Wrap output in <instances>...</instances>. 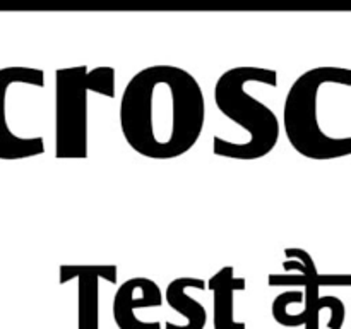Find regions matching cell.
<instances>
[{
	"instance_id": "obj_1",
	"label": "cell",
	"mask_w": 351,
	"mask_h": 329,
	"mask_svg": "<svg viewBox=\"0 0 351 329\" xmlns=\"http://www.w3.org/2000/svg\"><path fill=\"white\" fill-rule=\"evenodd\" d=\"M206 99L197 79L177 65H151L130 77L120 99V129L130 149L175 160L197 144Z\"/></svg>"
},
{
	"instance_id": "obj_2",
	"label": "cell",
	"mask_w": 351,
	"mask_h": 329,
	"mask_svg": "<svg viewBox=\"0 0 351 329\" xmlns=\"http://www.w3.org/2000/svg\"><path fill=\"white\" fill-rule=\"evenodd\" d=\"M247 82H261L276 88L278 72L264 67H235L219 75L215 86L216 106L226 119L233 120L249 132V141L230 143L215 136L213 153L216 156L254 161L267 156L276 147L281 132L280 120L269 106L243 89Z\"/></svg>"
},
{
	"instance_id": "obj_3",
	"label": "cell",
	"mask_w": 351,
	"mask_h": 329,
	"mask_svg": "<svg viewBox=\"0 0 351 329\" xmlns=\"http://www.w3.org/2000/svg\"><path fill=\"white\" fill-rule=\"evenodd\" d=\"M324 84L351 88V69L315 67L304 72L288 89L283 106L288 143L298 154L315 161L351 156V137L328 136L319 123V91Z\"/></svg>"
},
{
	"instance_id": "obj_4",
	"label": "cell",
	"mask_w": 351,
	"mask_h": 329,
	"mask_svg": "<svg viewBox=\"0 0 351 329\" xmlns=\"http://www.w3.org/2000/svg\"><path fill=\"white\" fill-rule=\"evenodd\" d=\"M115 98V69L86 65L55 72V156L88 158V93Z\"/></svg>"
},
{
	"instance_id": "obj_5",
	"label": "cell",
	"mask_w": 351,
	"mask_h": 329,
	"mask_svg": "<svg viewBox=\"0 0 351 329\" xmlns=\"http://www.w3.org/2000/svg\"><path fill=\"white\" fill-rule=\"evenodd\" d=\"M288 260L283 263L285 271H297L300 274H269L267 283L271 287H305V308L300 312V319L305 329H319V312L322 308L331 310L328 322L329 329H341L345 322V304L338 297H319V284L315 274L319 273L311 254L298 247L285 249Z\"/></svg>"
},
{
	"instance_id": "obj_6",
	"label": "cell",
	"mask_w": 351,
	"mask_h": 329,
	"mask_svg": "<svg viewBox=\"0 0 351 329\" xmlns=\"http://www.w3.org/2000/svg\"><path fill=\"white\" fill-rule=\"evenodd\" d=\"M16 82L43 88L45 72L33 67L0 69V160H26L45 153L43 137H19L7 123V91Z\"/></svg>"
},
{
	"instance_id": "obj_7",
	"label": "cell",
	"mask_w": 351,
	"mask_h": 329,
	"mask_svg": "<svg viewBox=\"0 0 351 329\" xmlns=\"http://www.w3.org/2000/svg\"><path fill=\"white\" fill-rule=\"evenodd\" d=\"M77 278L79 329L99 328V280L115 284L119 280L117 266H60V284Z\"/></svg>"
},
{
	"instance_id": "obj_8",
	"label": "cell",
	"mask_w": 351,
	"mask_h": 329,
	"mask_svg": "<svg viewBox=\"0 0 351 329\" xmlns=\"http://www.w3.org/2000/svg\"><path fill=\"white\" fill-rule=\"evenodd\" d=\"M163 295L149 278H130L123 281L113 298V317L120 329H161L160 322H144L134 315L137 308L160 307Z\"/></svg>"
},
{
	"instance_id": "obj_9",
	"label": "cell",
	"mask_w": 351,
	"mask_h": 329,
	"mask_svg": "<svg viewBox=\"0 0 351 329\" xmlns=\"http://www.w3.org/2000/svg\"><path fill=\"white\" fill-rule=\"evenodd\" d=\"M233 273L235 269L232 266H225L206 283L215 302V329H245L243 322L233 319V295L245 290L247 283L243 278L233 276Z\"/></svg>"
},
{
	"instance_id": "obj_10",
	"label": "cell",
	"mask_w": 351,
	"mask_h": 329,
	"mask_svg": "<svg viewBox=\"0 0 351 329\" xmlns=\"http://www.w3.org/2000/svg\"><path fill=\"white\" fill-rule=\"evenodd\" d=\"M208 284L201 278H177V280L168 284L167 291H165V298H167L171 308H175L184 317L189 319V324L178 326L173 324V322H165V329H204L206 321H208L206 308L195 298L189 297L185 290L187 288L204 290Z\"/></svg>"
},
{
	"instance_id": "obj_11",
	"label": "cell",
	"mask_w": 351,
	"mask_h": 329,
	"mask_svg": "<svg viewBox=\"0 0 351 329\" xmlns=\"http://www.w3.org/2000/svg\"><path fill=\"white\" fill-rule=\"evenodd\" d=\"M319 287H351V274H315Z\"/></svg>"
}]
</instances>
